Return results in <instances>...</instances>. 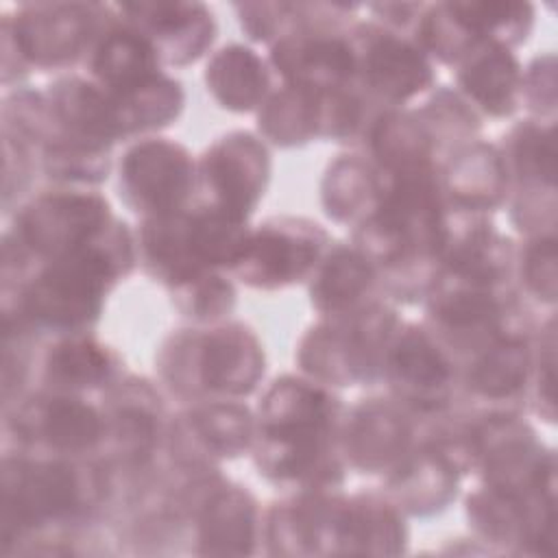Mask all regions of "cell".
<instances>
[{
    "mask_svg": "<svg viewBox=\"0 0 558 558\" xmlns=\"http://www.w3.org/2000/svg\"><path fill=\"white\" fill-rule=\"evenodd\" d=\"M111 508V477L98 458H70L2 447L0 554L89 530Z\"/></svg>",
    "mask_w": 558,
    "mask_h": 558,
    "instance_id": "6da1fadb",
    "label": "cell"
},
{
    "mask_svg": "<svg viewBox=\"0 0 558 558\" xmlns=\"http://www.w3.org/2000/svg\"><path fill=\"white\" fill-rule=\"evenodd\" d=\"M135 266V229L118 216L92 244L39 262L20 286L2 290V316L22 323L41 340L94 331L107 296Z\"/></svg>",
    "mask_w": 558,
    "mask_h": 558,
    "instance_id": "7a4b0ae2",
    "label": "cell"
},
{
    "mask_svg": "<svg viewBox=\"0 0 558 558\" xmlns=\"http://www.w3.org/2000/svg\"><path fill=\"white\" fill-rule=\"evenodd\" d=\"M266 349L257 331L227 318L170 331L155 351L159 384L179 401L248 399L266 377Z\"/></svg>",
    "mask_w": 558,
    "mask_h": 558,
    "instance_id": "3957f363",
    "label": "cell"
},
{
    "mask_svg": "<svg viewBox=\"0 0 558 558\" xmlns=\"http://www.w3.org/2000/svg\"><path fill=\"white\" fill-rule=\"evenodd\" d=\"M113 15L105 2H22L0 17L2 87L24 85L33 72L57 76L83 68Z\"/></svg>",
    "mask_w": 558,
    "mask_h": 558,
    "instance_id": "277c9868",
    "label": "cell"
},
{
    "mask_svg": "<svg viewBox=\"0 0 558 558\" xmlns=\"http://www.w3.org/2000/svg\"><path fill=\"white\" fill-rule=\"evenodd\" d=\"M401 323L397 305L388 299L342 318H318L296 342L299 373L331 388L375 386L384 353Z\"/></svg>",
    "mask_w": 558,
    "mask_h": 558,
    "instance_id": "5b68a950",
    "label": "cell"
},
{
    "mask_svg": "<svg viewBox=\"0 0 558 558\" xmlns=\"http://www.w3.org/2000/svg\"><path fill=\"white\" fill-rule=\"evenodd\" d=\"M421 305L423 323L460 362L508 333L538 327L517 288L497 290L436 277Z\"/></svg>",
    "mask_w": 558,
    "mask_h": 558,
    "instance_id": "8992f818",
    "label": "cell"
},
{
    "mask_svg": "<svg viewBox=\"0 0 558 558\" xmlns=\"http://www.w3.org/2000/svg\"><path fill=\"white\" fill-rule=\"evenodd\" d=\"M2 447L98 458L105 442V410L85 395L31 388L2 405Z\"/></svg>",
    "mask_w": 558,
    "mask_h": 558,
    "instance_id": "52a82bcc",
    "label": "cell"
},
{
    "mask_svg": "<svg viewBox=\"0 0 558 558\" xmlns=\"http://www.w3.org/2000/svg\"><path fill=\"white\" fill-rule=\"evenodd\" d=\"M111 203L100 190L44 185L7 218L9 233L35 262L74 253L98 240L113 222Z\"/></svg>",
    "mask_w": 558,
    "mask_h": 558,
    "instance_id": "ba28073f",
    "label": "cell"
},
{
    "mask_svg": "<svg viewBox=\"0 0 558 558\" xmlns=\"http://www.w3.org/2000/svg\"><path fill=\"white\" fill-rule=\"evenodd\" d=\"M462 362L421 320H403L381 362L386 395L421 421L447 414L460 403Z\"/></svg>",
    "mask_w": 558,
    "mask_h": 558,
    "instance_id": "9c48e42d",
    "label": "cell"
},
{
    "mask_svg": "<svg viewBox=\"0 0 558 558\" xmlns=\"http://www.w3.org/2000/svg\"><path fill=\"white\" fill-rule=\"evenodd\" d=\"M331 242V233L312 218L268 216L248 229L229 275L262 292L294 288L310 281Z\"/></svg>",
    "mask_w": 558,
    "mask_h": 558,
    "instance_id": "30bf717a",
    "label": "cell"
},
{
    "mask_svg": "<svg viewBox=\"0 0 558 558\" xmlns=\"http://www.w3.org/2000/svg\"><path fill=\"white\" fill-rule=\"evenodd\" d=\"M105 410V442L98 460L111 475H135L166 460L170 416L159 388L140 375L126 373L100 395Z\"/></svg>",
    "mask_w": 558,
    "mask_h": 558,
    "instance_id": "8fae6325",
    "label": "cell"
},
{
    "mask_svg": "<svg viewBox=\"0 0 558 558\" xmlns=\"http://www.w3.org/2000/svg\"><path fill=\"white\" fill-rule=\"evenodd\" d=\"M362 4L325 2L320 17L296 28L268 48L277 83L331 92L355 83V52L349 26Z\"/></svg>",
    "mask_w": 558,
    "mask_h": 558,
    "instance_id": "7c38bea8",
    "label": "cell"
},
{
    "mask_svg": "<svg viewBox=\"0 0 558 558\" xmlns=\"http://www.w3.org/2000/svg\"><path fill=\"white\" fill-rule=\"evenodd\" d=\"M196 187V157L172 137L133 140L116 159L118 198L140 220L190 207Z\"/></svg>",
    "mask_w": 558,
    "mask_h": 558,
    "instance_id": "4fadbf2b",
    "label": "cell"
},
{
    "mask_svg": "<svg viewBox=\"0 0 558 558\" xmlns=\"http://www.w3.org/2000/svg\"><path fill=\"white\" fill-rule=\"evenodd\" d=\"M349 37L355 52V85L381 107H408L436 87V63L410 35L368 17L355 20Z\"/></svg>",
    "mask_w": 558,
    "mask_h": 558,
    "instance_id": "5bb4252c",
    "label": "cell"
},
{
    "mask_svg": "<svg viewBox=\"0 0 558 558\" xmlns=\"http://www.w3.org/2000/svg\"><path fill=\"white\" fill-rule=\"evenodd\" d=\"M196 201L248 222L270 185V146L255 131H227L196 157Z\"/></svg>",
    "mask_w": 558,
    "mask_h": 558,
    "instance_id": "9a60e30c",
    "label": "cell"
},
{
    "mask_svg": "<svg viewBox=\"0 0 558 558\" xmlns=\"http://www.w3.org/2000/svg\"><path fill=\"white\" fill-rule=\"evenodd\" d=\"M347 403L336 388L303 373H281L255 405L257 436L292 442L338 445Z\"/></svg>",
    "mask_w": 558,
    "mask_h": 558,
    "instance_id": "2e32d148",
    "label": "cell"
},
{
    "mask_svg": "<svg viewBox=\"0 0 558 558\" xmlns=\"http://www.w3.org/2000/svg\"><path fill=\"white\" fill-rule=\"evenodd\" d=\"M255 438V410L244 401H194L170 416L166 456L181 466H220V462L248 456Z\"/></svg>",
    "mask_w": 558,
    "mask_h": 558,
    "instance_id": "e0dca14e",
    "label": "cell"
},
{
    "mask_svg": "<svg viewBox=\"0 0 558 558\" xmlns=\"http://www.w3.org/2000/svg\"><path fill=\"white\" fill-rule=\"evenodd\" d=\"M423 425L390 395L364 397L347 405L338 447L349 471L384 477L421 442Z\"/></svg>",
    "mask_w": 558,
    "mask_h": 558,
    "instance_id": "ac0fdd59",
    "label": "cell"
},
{
    "mask_svg": "<svg viewBox=\"0 0 558 558\" xmlns=\"http://www.w3.org/2000/svg\"><path fill=\"white\" fill-rule=\"evenodd\" d=\"M344 490H296L264 508L262 545L268 556H338Z\"/></svg>",
    "mask_w": 558,
    "mask_h": 558,
    "instance_id": "d6986e66",
    "label": "cell"
},
{
    "mask_svg": "<svg viewBox=\"0 0 558 558\" xmlns=\"http://www.w3.org/2000/svg\"><path fill=\"white\" fill-rule=\"evenodd\" d=\"M116 13L140 31L166 70L194 65L218 37V22L205 2H120Z\"/></svg>",
    "mask_w": 558,
    "mask_h": 558,
    "instance_id": "ffe728a7",
    "label": "cell"
},
{
    "mask_svg": "<svg viewBox=\"0 0 558 558\" xmlns=\"http://www.w3.org/2000/svg\"><path fill=\"white\" fill-rule=\"evenodd\" d=\"M264 508L246 484L220 477L190 519V551L198 556H253L262 545Z\"/></svg>",
    "mask_w": 558,
    "mask_h": 558,
    "instance_id": "44dd1931",
    "label": "cell"
},
{
    "mask_svg": "<svg viewBox=\"0 0 558 558\" xmlns=\"http://www.w3.org/2000/svg\"><path fill=\"white\" fill-rule=\"evenodd\" d=\"M536 329L508 333L462 362L460 401L464 408L525 414Z\"/></svg>",
    "mask_w": 558,
    "mask_h": 558,
    "instance_id": "7402d4cb",
    "label": "cell"
},
{
    "mask_svg": "<svg viewBox=\"0 0 558 558\" xmlns=\"http://www.w3.org/2000/svg\"><path fill=\"white\" fill-rule=\"evenodd\" d=\"M124 357L94 331L48 338L35 362V388L70 395H105L122 377Z\"/></svg>",
    "mask_w": 558,
    "mask_h": 558,
    "instance_id": "603a6c76",
    "label": "cell"
},
{
    "mask_svg": "<svg viewBox=\"0 0 558 558\" xmlns=\"http://www.w3.org/2000/svg\"><path fill=\"white\" fill-rule=\"evenodd\" d=\"M57 133L92 146L113 150L129 144L120 107L107 87L87 74L68 72L44 87Z\"/></svg>",
    "mask_w": 558,
    "mask_h": 558,
    "instance_id": "cb8c5ba5",
    "label": "cell"
},
{
    "mask_svg": "<svg viewBox=\"0 0 558 558\" xmlns=\"http://www.w3.org/2000/svg\"><path fill=\"white\" fill-rule=\"evenodd\" d=\"M135 246L137 266L166 290L198 272L216 270L209 264L192 205L174 214L142 218L135 227Z\"/></svg>",
    "mask_w": 558,
    "mask_h": 558,
    "instance_id": "d4e9b609",
    "label": "cell"
},
{
    "mask_svg": "<svg viewBox=\"0 0 558 558\" xmlns=\"http://www.w3.org/2000/svg\"><path fill=\"white\" fill-rule=\"evenodd\" d=\"M438 179L447 205L453 211L490 216L508 205L510 174L495 142L475 137L438 163Z\"/></svg>",
    "mask_w": 558,
    "mask_h": 558,
    "instance_id": "484cf974",
    "label": "cell"
},
{
    "mask_svg": "<svg viewBox=\"0 0 558 558\" xmlns=\"http://www.w3.org/2000/svg\"><path fill=\"white\" fill-rule=\"evenodd\" d=\"M462 473L425 438L384 477L379 490L410 519L445 512L460 495Z\"/></svg>",
    "mask_w": 558,
    "mask_h": 558,
    "instance_id": "4316f807",
    "label": "cell"
},
{
    "mask_svg": "<svg viewBox=\"0 0 558 558\" xmlns=\"http://www.w3.org/2000/svg\"><path fill=\"white\" fill-rule=\"evenodd\" d=\"M251 460L259 477L281 488L296 490H342L349 466L338 445L292 442L257 436Z\"/></svg>",
    "mask_w": 558,
    "mask_h": 558,
    "instance_id": "83f0119b",
    "label": "cell"
},
{
    "mask_svg": "<svg viewBox=\"0 0 558 558\" xmlns=\"http://www.w3.org/2000/svg\"><path fill=\"white\" fill-rule=\"evenodd\" d=\"M305 286L318 318H342L384 299L377 268L351 242H331Z\"/></svg>",
    "mask_w": 558,
    "mask_h": 558,
    "instance_id": "f1b7e54d",
    "label": "cell"
},
{
    "mask_svg": "<svg viewBox=\"0 0 558 558\" xmlns=\"http://www.w3.org/2000/svg\"><path fill=\"white\" fill-rule=\"evenodd\" d=\"M453 72V87L482 118L508 120L523 107V63L514 50L484 44Z\"/></svg>",
    "mask_w": 558,
    "mask_h": 558,
    "instance_id": "f546056e",
    "label": "cell"
},
{
    "mask_svg": "<svg viewBox=\"0 0 558 558\" xmlns=\"http://www.w3.org/2000/svg\"><path fill=\"white\" fill-rule=\"evenodd\" d=\"M203 83L214 102L235 116L257 113L277 87L268 59L240 41L225 44L207 57Z\"/></svg>",
    "mask_w": 558,
    "mask_h": 558,
    "instance_id": "4dcf8cb0",
    "label": "cell"
},
{
    "mask_svg": "<svg viewBox=\"0 0 558 558\" xmlns=\"http://www.w3.org/2000/svg\"><path fill=\"white\" fill-rule=\"evenodd\" d=\"M408 545V517L379 488L347 495L338 556H401Z\"/></svg>",
    "mask_w": 558,
    "mask_h": 558,
    "instance_id": "1f68e13d",
    "label": "cell"
},
{
    "mask_svg": "<svg viewBox=\"0 0 558 558\" xmlns=\"http://www.w3.org/2000/svg\"><path fill=\"white\" fill-rule=\"evenodd\" d=\"M83 68L89 78L111 92H126L166 70L150 41L126 24L116 9L96 37Z\"/></svg>",
    "mask_w": 558,
    "mask_h": 558,
    "instance_id": "d6a6232c",
    "label": "cell"
},
{
    "mask_svg": "<svg viewBox=\"0 0 558 558\" xmlns=\"http://www.w3.org/2000/svg\"><path fill=\"white\" fill-rule=\"evenodd\" d=\"M384 172L362 153L349 148L338 153L325 168L318 196L323 214L342 227H357L379 205Z\"/></svg>",
    "mask_w": 558,
    "mask_h": 558,
    "instance_id": "836d02e7",
    "label": "cell"
},
{
    "mask_svg": "<svg viewBox=\"0 0 558 558\" xmlns=\"http://www.w3.org/2000/svg\"><path fill=\"white\" fill-rule=\"evenodd\" d=\"M355 150H362L384 172L438 166L442 159L434 135L414 107L384 109Z\"/></svg>",
    "mask_w": 558,
    "mask_h": 558,
    "instance_id": "e575fe53",
    "label": "cell"
},
{
    "mask_svg": "<svg viewBox=\"0 0 558 558\" xmlns=\"http://www.w3.org/2000/svg\"><path fill=\"white\" fill-rule=\"evenodd\" d=\"M510 174V194L556 192V122L525 118L497 142Z\"/></svg>",
    "mask_w": 558,
    "mask_h": 558,
    "instance_id": "d590c367",
    "label": "cell"
},
{
    "mask_svg": "<svg viewBox=\"0 0 558 558\" xmlns=\"http://www.w3.org/2000/svg\"><path fill=\"white\" fill-rule=\"evenodd\" d=\"M320 94L323 92L277 83L255 113V133L275 148H301L318 142Z\"/></svg>",
    "mask_w": 558,
    "mask_h": 558,
    "instance_id": "8d00e7d4",
    "label": "cell"
},
{
    "mask_svg": "<svg viewBox=\"0 0 558 558\" xmlns=\"http://www.w3.org/2000/svg\"><path fill=\"white\" fill-rule=\"evenodd\" d=\"M113 96L118 100L129 142L159 135L163 129L177 124L187 100L183 83L168 70L155 74L137 87L113 92Z\"/></svg>",
    "mask_w": 558,
    "mask_h": 558,
    "instance_id": "74e56055",
    "label": "cell"
},
{
    "mask_svg": "<svg viewBox=\"0 0 558 558\" xmlns=\"http://www.w3.org/2000/svg\"><path fill=\"white\" fill-rule=\"evenodd\" d=\"M113 150L54 133L37 153L39 177L46 185L98 190L116 172Z\"/></svg>",
    "mask_w": 558,
    "mask_h": 558,
    "instance_id": "f35d334b",
    "label": "cell"
},
{
    "mask_svg": "<svg viewBox=\"0 0 558 558\" xmlns=\"http://www.w3.org/2000/svg\"><path fill=\"white\" fill-rule=\"evenodd\" d=\"M458 17L480 44H497L510 50L523 46L536 24V7L517 0H464L451 2Z\"/></svg>",
    "mask_w": 558,
    "mask_h": 558,
    "instance_id": "ab89813d",
    "label": "cell"
},
{
    "mask_svg": "<svg viewBox=\"0 0 558 558\" xmlns=\"http://www.w3.org/2000/svg\"><path fill=\"white\" fill-rule=\"evenodd\" d=\"M170 303L190 325H216L231 318L238 305L235 279L227 270H205L172 288Z\"/></svg>",
    "mask_w": 558,
    "mask_h": 558,
    "instance_id": "60d3db41",
    "label": "cell"
},
{
    "mask_svg": "<svg viewBox=\"0 0 558 558\" xmlns=\"http://www.w3.org/2000/svg\"><path fill=\"white\" fill-rule=\"evenodd\" d=\"M414 111L427 124L442 157L456 150L458 146L480 137L484 126V118L451 85L434 87L429 94L421 98Z\"/></svg>",
    "mask_w": 558,
    "mask_h": 558,
    "instance_id": "b9f144b4",
    "label": "cell"
},
{
    "mask_svg": "<svg viewBox=\"0 0 558 558\" xmlns=\"http://www.w3.org/2000/svg\"><path fill=\"white\" fill-rule=\"evenodd\" d=\"M325 2H238L233 11L248 41L272 46L296 28L320 17Z\"/></svg>",
    "mask_w": 558,
    "mask_h": 558,
    "instance_id": "7bdbcfd3",
    "label": "cell"
},
{
    "mask_svg": "<svg viewBox=\"0 0 558 558\" xmlns=\"http://www.w3.org/2000/svg\"><path fill=\"white\" fill-rule=\"evenodd\" d=\"M0 120L2 137L17 140L35 153H39V148L57 133L44 89H35L28 83L4 89Z\"/></svg>",
    "mask_w": 558,
    "mask_h": 558,
    "instance_id": "ee69618b",
    "label": "cell"
},
{
    "mask_svg": "<svg viewBox=\"0 0 558 558\" xmlns=\"http://www.w3.org/2000/svg\"><path fill=\"white\" fill-rule=\"evenodd\" d=\"M556 233L523 238L517 244L514 286L525 301L554 310L558 288Z\"/></svg>",
    "mask_w": 558,
    "mask_h": 558,
    "instance_id": "f6af8a7d",
    "label": "cell"
},
{
    "mask_svg": "<svg viewBox=\"0 0 558 558\" xmlns=\"http://www.w3.org/2000/svg\"><path fill=\"white\" fill-rule=\"evenodd\" d=\"M525 410L547 425L556 423V318L554 312L538 323L534 338V366Z\"/></svg>",
    "mask_w": 558,
    "mask_h": 558,
    "instance_id": "bcb514c9",
    "label": "cell"
},
{
    "mask_svg": "<svg viewBox=\"0 0 558 558\" xmlns=\"http://www.w3.org/2000/svg\"><path fill=\"white\" fill-rule=\"evenodd\" d=\"M523 107L530 118L556 122V54L541 52L523 65Z\"/></svg>",
    "mask_w": 558,
    "mask_h": 558,
    "instance_id": "7dc6e473",
    "label": "cell"
},
{
    "mask_svg": "<svg viewBox=\"0 0 558 558\" xmlns=\"http://www.w3.org/2000/svg\"><path fill=\"white\" fill-rule=\"evenodd\" d=\"M423 7L425 2H375L366 4L364 9L373 15L371 20H375L377 24L410 35Z\"/></svg>",
    "mask_w": 558,
    "mask_h": 558,
    "instance_id": "c3c4849f",
    "label": "cell"
}]
</instances>
